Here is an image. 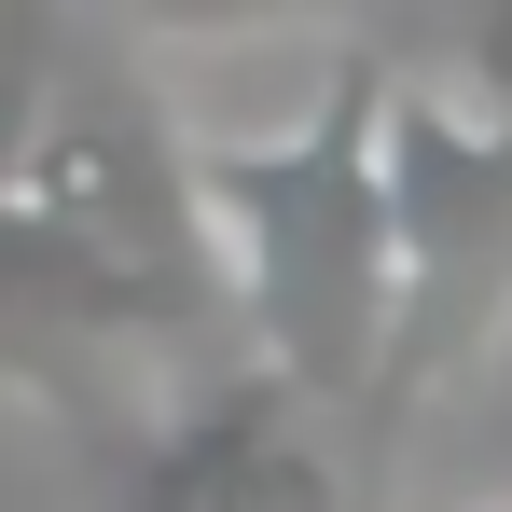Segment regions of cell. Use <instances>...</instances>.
<instances>
[{"label":"cell","instance_id":"1","mask_svg":"<svg viewBox=\"0 0 512 512\" xmlns=\"http://www.w3.org/2000/svg\"><path fill=\"white\" fill-rule=\"evenodd\" d=\"M208 360H236V305L194 222L180 125L70 70L0 167V374L42 416L111 429L97 374H139V402H167Z\"/></svg>","mask_w":512,"mask_h":512},{"label":"cell","instance_id":"2","mask_svg":"<svg viewBox=\"0 0 512 512\" xmlns=\"http://www.w3.org/2000/svg\"><path fill=\"white\" fill-rule=\"evenodd\" d=\"M194 222L222 263L236 346L291 402L360 416L374 360H388V291H402V222H388V56L333 42L305 111L277 125H180Z\"/></svg>","mask_w":512,"mask_h":512},{"label":"cell","instance_id":"3","mask_svg":"<svg viewBox=\"0 0 512 512\" xmlns=\"http://www.w3.org/2000/svg\"><path fill=\"white\" fill-rule=\"evenodd\" d=\"M388 222H402V291H388V360L360 388V512L416 457V429L512 346V70L485 97L388 70Z\"/></svg>","mask_w":512,"mask_h":512},{"label":"cell","instance_id":"4","mask_svg":"<svg viewBox=\"0 0 512 512\" xmlns=\"http://www.w3.org/2000/svg\"><path fill=\"white\" fill-rule=\"evenodd\" d=\"M125 512H360V471L333 457V416L236 346L125 429Z\"/></svg>","mask_w":512,"mask_h":512},{"label":"cell","instance_id":"5","mask_svg":"<svg viewBox=\"0 0 512 512\" xmlns=\"http://www.w3.org/2000/svg\"><path fill=\"white\" fill-rule=\"evenodd\" d=\"M70 84V0H0V167L42 125V97Z\"/></svg>","mask_w":512,"mask_h":512},{"label":"cell","instance_id":"6","mask_svg":"<svg viewBox=\"0 0 512 512\" xmlns=\"http://www.w3.org/2000/svg\"><path fill=\"white\" fill-rule=\"evenodd\" d=\"M263 14H291V0H139V42H236Z\"/></svg>","mask_w":512,"mask_h":512}]
</instances>
